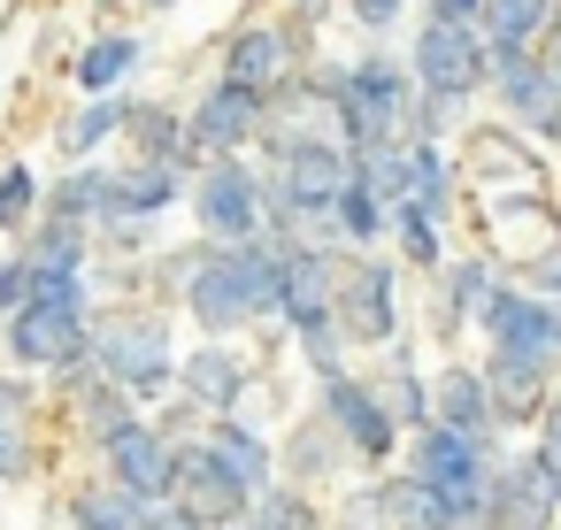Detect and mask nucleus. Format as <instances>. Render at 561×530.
<instances>
[{"label": "nucleus", "mask_w": 561, "mask_h": 530, "mask_svg": "<svg viewBox=\"0 0 561 530\" xmlns=\"http://www.w3.org/2000/svg\"><path fill=\"white\" fill-rule=\"evenodd\" d=\"M208 446L224 453V469H231V476H239V484H247L254 499L270 492V446H262V430H254V423H239V415H224Z\"/></svg>", "instance_id": "4be33fe9"}, {"label": "nucleus", "mask_w": 561, "mask_h": 530, "mask_svg": "<svg viewBox=\"0 0 561 530\" xmlns=\"http://www.w3.org/2000/svg\"><path fill=\"white\" fill-rule=\"evenodd\" d=\"M170 200H178V170H162V162H139L131 177H108V185H101V216H108V223L154 216V208H170Z\"/></svg>", "instance_id": "6ab92c4d"}, {"label": "nucleus", "mask_w": 561, "mask_h": 530, "mask_svg": "<svg viewBox=\"0 0 561 530\" xmlns=\"http://www.w3.org/2000/svg\"><path fill=\"white\" fill-rule=\"evenodd\" d=\"M377 400H385V415H392L400 430H431V392H423V377H415V369H385Z\"/></svg>", "instance_id": "bb28decb"}, {"label": "nucleus", "mask_w": 561, "mask_h": 530, "mask_svg": "<svg viewBox=\"0 0 561 530\" xmlns=\"http://www.w3.org/2000/svg\"><path fill=\"white\" fill-rule=\"evenodd\" d=\"M477 315H484L492 354H538V361H561V308H553V300L515 292V285H492Z\"/></svg>", "instance_id": "1a4fd4ad"}, {"label": "nucleus", "mask_w": 561, "mask_h": 530, "mask_svg": "<svg viewBox=\"0 0 561 530\" xmlns=\"http://www.w3.org/2000/svg\"><path fill=\"white\" fill-rule=\"evenodd\" d=\"M70 522L78 530H147V499H131L116 484H85V492H70Z\"/></svg>", "instance_id": "5701e85b"}, {"label": "nucleus", "mask_w": 561, "mask_h": 530, "mask_svg": "<svg viewBox=\"0 0 561 530\" xmlns=\"http://www.w3.org/2000/svg\"><path fill=\"white\" fill-rule=\"evenodd\" d=\"M147 9H178V0H147Z\"/></svg>", "instance_id": "a19ab883"}, {"label": "nucleus", "mask_w": 561, "mask_h": 530, "mask_svg": "<svg viewBox=\"0 0 561 530\" xmlns=\"http://www.w3.org/2000/svg\"><path fill=\"white\" fill-rule=\"evenodd\" d=\"M32 292H39V277H32V254H16V262H0V315H24L32 308Z\"/></svg>", "instance_id": "72a5a7b5"}, {"label": "nucleus", "mask_w": 561, "mask_h": 530, "mask_svg": "<svg viewBox=\"0 0 561 530\" xmlns=\"http://www.w3.org/2000/svg\"><path fill=\"white\" fill-rule=\"evenodd\" d=\"M78 269H85V239L55 223V231L32 246V277H39V285H78Z\"/></svg>", "instance_id": "a878e982"}, {"label": "nucleus", "mask_w": 561, "mask_h": 530, "mask_svg": "<svg viewBox=\"0 0 561 530\" xmlns=\"http://www.w3.org/2000/svg\"><path fill=\"white\" fill-rule=\"evenodd\" d=\"M9 346L24 369H78L93 361V323H85V277L78 285H39L32 308L9 323Z\"/></svg>", "instance_id": "7ed1b4c3"}, {"label": "nucleus", "mask_w": 561, "mask_h": 530, "mask_svg": "<svg viewBox=\"0 0 561 530\" xmlns=\"http://www.w3.org/2000/svg\"><path fill=\"white\" fill-rule=\"evenodd\" d=\"M170 499L201 522V530H239L247 522V507H254V492L224 469V453L201 438V446H178V484H170Z\"/></svg>", "instance_id": "423d86ee"}, {"label": "nucleus", "mask_w": 561, "mask_h": 530, "mask_svg": "<svg viewBox=\"0 0 561 530\" xmlns=\"http://www.w3.org/2000/svg\"><path fill=\"white\" fill-rule=\"evenodd\" d=\"M300 9H323V0H300Z\"/></svg>", "instance_id": "79ce46f5"}, {"label": "nucleus", "mask_w": 561, "mask_h": 530, "mask_svg": "<svg viewBox=\"0 0 561 530\" xmlns=\"http://www.w3.org/2000/svg\"><path fill=\"white\" fill-rule=\"evenodd\" d=\"M185 315H193L201 331H216V338L254 315V285H247V269H239V246H208V254L185 262Z\"/></svg>", "instance_id": "6e6552de"}, {"label": "nucleus", "mask_w": 561, "mask_h": 530, "mask_svg": "<svg viewBox=\"0 0 561 530\" xmlns=\"http://www.w3.org/2000/svg\"><path fill=\"white\" fill-rule=\"evenodd\" d=\"M178 384H185L201 407H216V415H224V407H239V392H247V361H239V354H224V346H201V354L178 369Z\"/></svg>", "instance_id": "aec40b11"}, {"label": "nucleus", "mask_w": 561, "mask_h": 530, "mask_svg": "<svg viewBox=\"0 0 561 530\" xmlns=\"http://www.w3.org/2000/svg\"><path fill=\"white\" fill-rule=\"evenodd\" d=\"M24 461H32L24 430H0V476H24Z\"/></svg>", "instance_id": "e433bc0d"}, {"label": "nucleus", "mask_w": 561, "mask_h": 530, "mask_svg": "<svg viewBox=\"0 0 561 530\" xmlns=\"http://www.w3.org/2000/svg\"><path fill=\"white\" fill-rule=\"evenodd\" d=\"M431 423H446V430H461V438L492 446V423H500V407H492V384H484V369H446V377H438V392H431Z\"/></svg>", "instance_id": "dca6fc26"}, {"label": "nucleus", "mask_w": 561, "mask_h": 530, "mask_svg": "<svg viewBox=\"0 0 561 530\" xmlns=\"http://www.w3.org/2000/svg\"><path fill=\"white\" fill-rule=\"evenodd\" d=\"M553 78H561V55H553Z\"/></svg>", "instance_id": "37998d69"}, {"label": "nucleus", "mask_w": 561, "mask_h": 530, "mask_svg": "<svg viewBox=\"0 0 561 530\" xmlns=\"http://www.w3.org/2000/svg\"><path fill=\"white\" fill-rule=\"evenodd\" d=\"M323 93H331V108H339V131H346V147L354 154H369V147H400V139H415V78H400L392 62H354V70H339V78H323Z\"/></svg>", "instance_id": "f257e3e1"}, {"label": "nucleus", "mask_w": 561, "mask_h": 530, "mask_svg": "<svg viewBox=\"0 0 561 530\" xmlns=\"http://www.w3.org/2000/svg\"><path fill=\"white\" fill-rule=\"evenodd\" d=\"M408 208H423L438 223V208H446V162H438V147H408Z\"/></svg>", "instance_id": "c85d7f7f"}, {"label": "nucleus", "mask_w": 561, "mask_h": 530, "mask_svg": "<svg viewBox=\"0 0 561 530\" xmlns=\"http://www.w3.org/2000/svg\"><path fill=\"white\" fill-rule=\"evenodd\" d=\"M101 185H108L101 170H78V177H62V185H55V223H62V231H78L85 216H101Z\"/></svg>", "instance_id": "c756f323"}, {"label": "nucleus", "mask_w": 561, "mask_h": 530, "mask_svg": "<svg viewBox=\"0 0 561 530\" xmlns=\"http://www.w3.org/2000/svg\"><path fill=\"white\" fill-rule=\"evenodd\" d=\"M339 331L362 338V346H385L400 331V315H392V269L385 262H354L339 277Z\"/></svg>", "instance_id": "4468645a"}, {"label": "nucleus", "mask_w": 561, "mask_h": 530, "mask_svg": "<svg viewBox=\"0 0 561 530\" xmlns=\"http://www.w3.org/2000/svg\"><path fill=\"white\" fill-rule=\"evenodd\" d=\"M108 446V484L116 492H131V499H170V484H178V446L154 430V423H124V430H108L101 438Z\"/></svg>", "instance_id": "9b49d317"}, {"label": "nucleus", "mask_w": 561, "mask_h": 530, "mask_svg": "<svg viewBox=\"0 0 561 530\" xmlns=\"http://www.w3.org/2000/svg\"><path fill=\"white\" fill-rule=\"evenodd\" d=\"M538 461L561 469V407H546V430H538Z\"/></svg>", "instance_id": "58836bf2"}, {"label": "nucleus", "mask_w": 561, "mask_h": 530, "mask_svg": "<svg viewBox=\"0 0 561 530\" xmlns=\"http://www.w3.org/2000/svg\"><path fill=\"white\" fill-rule=\"evenodd\" d=\"M484 47L492 55H523L530 39H538V24H546V0H484Z\"/></svg>", "instance_id": "b1692460"}, {"label": "nucleus", "mask_w": 561, "mask_h": 530, "mask_svg": "<svg viewBox=\"0 0 561 530\" xmlns=\"http://www.w3.org/2000/svg\"><path fill=\"white\" fill-rule=\"evenodd\" d=\"M346 9H354V24H362V32H392L400 0H346Z\"/></svg>", "instance_id": "c9c22d12"}, {"label": "nucleus", "mask_w": 561, "mask_h": 530, "mask_svg": "<svg viewBox=\"0 0 561 530\" xmlns=\"http://www.w3.org/2000/svg\"><path fill=\"white\" fill-rule=\"evenodd\" d=\"M254 530H323V522H316L308 499H293V492H262V499H254Z\"/></svg>", "instance_id": "2f4dec72"}, {"label": "nucleus", "mask_w": 561, "mask_h": 530, "mask_svg": "<svg viewBox=\"0 0 561 530\" xmlns=\"http://www.w3.org/2000/svg\"><path fill=\"white\" fill-rule=\"evenodd\" d=\"M385 522H392V530H461V515L446 507V492H431L423 476L385 484Z\"/></svg>", "instance_id": "412c9836"}, {"label": "nucleus", "mask_w": 561, "mask_h": 530, "mask_svg": "<svg viewBox=\"0 0 561 530\" xmlns=\"http://www.w3.org/2000/svg\"><path fill=\"white\" fill-rule=\"evenodd\" d=\"M561 361H538V354H492L484 361V384H492V407L500 415H538L546 407V377Z\"/></svg>", "instance_id": "a211bd4d"}, {"label": "nucleus", "mask_w": 561, "mask_h": 530, "mask_svg": "<svg viewBox=\"0 0 561 530\" xmlns=\"http://www.w3.org/2000/svg\"><path fill=\"white\" fill-rule=\"evenodd\" d=\"M431 16H454V24H477L484 16V0H438V9Z\"/></svg>", "instance_id": "ea45409f"}, {"label": "nucleus", "mask_w": 561, "mask_h": 530, "mask_svg": "<svg viewBox=\"0 0 561 530\" xmlns=\"http://www.w3.org/2000/svg\"><path fill=\"white\" fill-rule=\"evenodd\" d=\"M392 231H400V254H408V262H423V269L438 262V223H431L423 208H392Z\"/></svg>", "instance_id": "473e14b6"}, {"label": "nucleus", "mask_w": 561, "mask_h": 530, "mask_svg": "<svg viewBox=\"0 0 561 530\" xmlns=\"http://www.w3.org/2000/svg\"><path fill=\"white\" fill-rule=\"evenodd\" d=\"M32 200H39V177H32V170H9V177H0V223H9V231L32 216Z\"/></svg>", "instance_id": "f704fd0d"}, {"label": "nucleus", "mask_w": 561, "mask_h": 530, "mask_svg": "<svg viewBox=\"0 0 561 530\" xmlns=\"http://www.w3.org/2000/svg\"><path fill=\"white\" fill-rule=\"evenodd\" d=\"M561 507V469L523 453L507 476H492V530H538Z\"/></svg>", "instance_id": "ddd939ff"}, {"label": "nucleus", "mask_w": 561, "mask_h": 530, "mask_svg": "<svg viewBox=\"0 0 561 530\" xmlns=\"http://www.w3.org/2000/svg\"><path fill=\"white\" fill-rule=\"evenodd\" d=\"M170 331L162 323H116V331H93V377H108L116 392H170Z\"/></svg>", "instance_id": "39448f33"}, {"label": "nucleus", "mask_w": 561, "mask_h": 530, "mask_svg": "<svg viewBox=\"0 0 561 530\" xmlns=\"http://www.w3.org/2000/svg\"><path fill=\"white\" fill-rule=\"evenodd\" d=\"M131 62H139V39H124V32H116V39H93V47H85L78 78H85L93 93H108V85H124V78H131Z\"/></svg>", "instance_id": "cd10ccee"}, {"label": "nucleus", "mask_w": 561, "mask_h": 530, "mask_svg": "<svg viewBox=\"0 0 561 530\" xmlns=\"http://www.w3.org/2000/svg\"><path fill=\"white\" fill-rule=\"evenodd\" d=\"M270 124H262V93H247V85H216L201 108H193V147H208V154H239L247 139H262Z\"/></svg>", "instance_id": "2eb2a0df"}, {"label": "nucleus", "mask_w": 561, "mask_h": 530, "mask_svg": "<svg viewBox=\"0 0 561 530\" xmlns=\"http://www.w3.org/2000/svg\"><path fill=\"white\" fill-rule=\"evenodd\" d=\"M131 116H139V108H124V101H93V108H85V116L62 131V147H70V154H93V147H101L116 124H131Z\"/></svg>", "instance_id": "7c9ffc66"}, {"label": "nucleus", "mask_w": 561, "mask_h": 530, "mask_svg": "<svg viewBox=\"0 0 561 530\" xmlns=\"http://www.w3.org/2000/svg\"><path fill=\"white\" fill-rule=\"evenodd\" d=\"M523 277L538 285V300H546V292H561V254H538V262H530Z\"/></svg>", "instance_id": "4c0bfd02"}, {"label": "nucleus", "mask_w": 561, "mask_h": 530, "mask_svg": "<svg viewBox=\"0 0 561 530\" xmlns=\"http://www.w3.org/2000/svg\"><path fill=\"white\" fill-rule=\"evenodd\" d=\"M484 32L477 24H454V16H423L415 32V55H408V78L423 85V101H469L484 85Z\"/></svg>", "instance_id": "20e7f679"}, {"label": "nucleus", "mask_w": 561, "mask_h": 530, "mask_svg": "<svg viewBox=\"0 0 561 530\" xmlns=\"http://www.w3.org/2000/svg\"><path fill=\"white\" fill-rule=\"evenodd\" d=\"M270 147H277V177H262L270 185V216L277 223H331L354 162L331 139H293V131H270Z\"/></svg>", "instance_id": "f03ea898"}, {"label": "nucleus", "mask_w": 561, "mask_h": 530, "mask_svg": "<svg viewBox=\"0 0 561 530\" xmlns=\"http://www.w3.org/2000/svg\"><path fill=\"white\" fill-rule=\"evenodd\" d=\"M323 415L339 423V446H346V453H362V461H392V453H400V423L385 415L377 384H354L346 369L323 377Z\"/></svg>", "instance_id": "9d476101"}, {"label": "nucleus", "mask_w": 561, "mask_h": 530, "mask_svg": "<svg viewBox=\"0 0 561 530\" xmlns=\"http://www.w3.org/2000/svg\"><path fill=\"white\" fill-rule=\"evenodd\" d=\"M193 208H201V223H208L216 246H247V239H262L270 185H262L247 162H216V170L193 185Z\"/></svg>", "instance_id": "0eeeda50"}, {"label": "nucleus", "mask_w": 561, "mask_h": 530, "mask_svg": "<svg viewBox=\"0 0 561 530\" xmlns=\"http://www.w3.org/2000/svg\"><path fill=\"white\" fill-rule=\"evenodd\" d=\"M385 216H392V208H385V200H377V193H369V185H362V177L346 170V193H339V216H331V223H339V231H346L354 246H377Z\"/></svg>", "instance_id": "393cba45"}, {"label": "nucleus", "mask_w": 561, "mask_h": 530, "mask_svg": "<svg viewBox=\"0 0 561 530\" xmlns=\"http://www.w3.org/2000/svg\"><path fill=\"white\" fill-rule=\"evenodd\" d=\"M224 78L270 101V93L293 78V39H285V32H270V24H247V32L231 39V70H224Z\"/></svg>", "instance_id": "f3484780"}, {"label": "nucleus", "mask_w": 561, "mask_h": 530, "mask_svg": "<svg viewBox=\"0 0 561 530\" xmlns=\"http://www.w3.org/2000/svg\"><path fill=\"white\" fill-rule=\"evenodd\" d=\"M492 93L507 101V116L523 124V131H561V78L546 70V62H530V55H492Z\"/></svg>", "instance_id": "f8f14e48"}]
</instances>
